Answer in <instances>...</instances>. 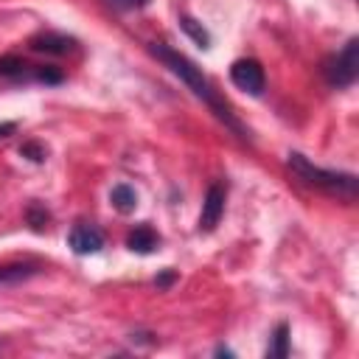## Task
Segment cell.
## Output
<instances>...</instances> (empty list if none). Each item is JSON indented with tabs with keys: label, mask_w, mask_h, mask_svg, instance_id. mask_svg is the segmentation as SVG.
Segmentation results:
<instances>
[{
	"label": "cell",
	"mask_w": 359,
	"mask_h": 359,
	"mask_svg": "<svg viewBox=\"0 0 359 359\" xmlns=\"http://www.w3.org/2000/svg\"><path fill=\"white\" fill-rule=\"evenodd\" d=\"M149 53L154 56V59H160L233 135H238L241 140H250V135H247V129H244V123L233 115V109H230V104L219 95V90L213 87V81L202 73V67H196L185 53H180V50H174V48H168V45H163V42H151L149 45Z\"/></svg>",
	"instance_id": "obj_1"
},
{
	"label": "cell",
	"mask_w": 359,
	"mask_h": 359,
	"mask_svg": "<svg viewBox=\"0 0 359 359\" xmlns=\"http://www.w3.org/2000/svg\"><path fill=\"white\" fill-rule=\"evenodd\" d=\"M289 168L292 174L309 185V188H317V191H325L331 196H339V199H348L353 202L356 196V177L348 174V171H334V168H323V165H314L306 154L300 151H292L289 154Z\"/></svg>",
	"instance_id": "obj_2"
},
{
	"label": "cell",
	"mask_w": 359,
	"mask_h": 359,
	"mask_svg": "<svg viewBox=\"0 0 359 359\" xmlns=\"http://www.w3.org/2000/svg\"><path fill=\"white\" fill-rule=\"evenodd\" d=\"M0 79H11V81H39V84H62L65 73L48 65H34L25 62L14 53L0 56Z\"/></svg>",
	"instance_id": "obj_3"
},
{
	"label": "cell",
	"mask_w": 359,
	"mask_h": 359,
	"mask_svg": "<svg viewBox=\"0 0 359 359\" xmlns=\"http://www.w3.org/2000/svg\"><path fill=\"white\" fill-rule=\"evenodd\" d=\"M356 48H359V42L356 39H348L339 53H334L331 59H325L323 76H325L328 87L345 90V87H351L356 81V67H359L356 65Z\"/></svg>",
	"instance_id": "obj_4"
},
{
	"label": "cell",
	"mask_w": 359,
	"mask_h": 359,
	"mask_svg": "<svg viewBox=\"0 0 359 359\" xmlns=\"http://www.w3.org/2000/svg\"><path fill=\"white\" fill-rule=\"evenodd\" d=\"M230 81H233L238 90L250 93V95H261V93H264V84H266L264 67H261L255 59H236V62L230 65Z\"/></svg>",
	"instance_id": "obj_5"
},
{
	"label": "cell",
	"mask_w": 359,
	"mask_h": 359,
	"mask_svg": "<svg viewBox=\"0 0 359 359\" xmlns=\"http://www.w3.org/2000/svg\"><path fill=\"white\" fill-rule=\"evenodd\" d=\"M76 39L62 34V31H39L28 39V48L36 50V53H48V56H65V53H73L76 50Z\"/></svg>",
	"instance_id": "obj_6"
},
{
	"label": "cell",
	"mask_w": 359,
	"mask_h": 359,
	"mask_svg": "<svg viewBox=\"0 0 359 359\" xmlns=\"http://www.w3.org/2000/svg\"><path fill=\"white\" fill-rule=\"evenodd\" d=\"M222 213H224V188L219 182H213L205 191V202H202V213H199V233H210L219 224Z\"/></svg>",
	"instance_id": "obj_7"
},
{
	"label": "cell",
	"mask_w": 359,
	"mask_h": 359,
	"mask_svg": "<svg viewBox=\"0 0 359 359\" xmlns=\"http://www.w3.org/2000/svg\"><path fill=\"white\" fill-rule=\"evenodd\" d=\"M67 244L76 255H95L104 247V233L95 224H76L67 236Z\"/></svg>",
	"instance_id": "obj_8"
},
{
	"label": "cell",
	"mask_w": 359,
	"mask_h": 359,
	"mask_svg": "<svg viewBox=\"0 0 359 359\" xmlns=\"http://www.w3.org/2000/svg\"><path fill=\"white\" fill-rule=\"evenodd\" d=\"M126 247H129L132 252H137V255H149V252H154V250L160 247V236L154 233V227L137 224V227L126 236Z\"/></svg>",
	"instance_id": "obj_9"
},
{
	"label": "cell",
	"mask_w": 359,
	"mask_h": 359,
	"mask_svg": "<svg viewBox=\"0 0 359 359\" xmlns=\"http://www.w3.org/2000/svg\"><path fill=\"white\" fill-rule=\"evenodd\" d=\"M42 266L36 261H17V264H0V286L3 283H20L31 275H36Z\"/></svg>",
	"instance_id": "obj_10"
},
{
	"label": "cell",
	"mask_w": 359,
	"mask_h": 359,
	"mask_svg": "<svg viewBox=\"0 0 359 359\" xmlns=\"http://www.w3.org/2000/svg\"><path fill=\"white\" fill-rule=\"evenodd\" d=\"M109 202L118 213H132L137 208V191L126 182H118L112 191H109Z\"/></svg>",
	"instance_id": "obj_11"
},
{
	"label": "cell",
	"mask_w": 359,
	"mask_h": 359,
	"mask_svg": "<svg viewBox=\"0 0 359 359\" xmlns=\"http://www.w3.org/2000/svg\"><path fill=\"white\" fill-rule=\"evenodd\" d=\"M180 28H182L202 50L210 48V34H208V28H205L199 20H194V17H188V14H180Z\"/></svg>",
	"instance_id": "obj_12"
},
{
	"label": "cell",
	"mask_w": 359,
	"mask_h": 359,
	"mask_svg": "<svg viewBox=\"0 0 359 359\" xmlns=\"http://www.w3.org/2000/svg\"><path fill=\"white\" fill-rule=\"evenodd\" d=\"M286 353H289V325L278 323L275 331H272V345L266 348V356L269 359H283Z\"/></svg>",
	"instance_id": "obj_13"
},
{
	"label": "cell",
	"mask_w": 359,
	"mask_h": 359,
	"mask_svg": "<svg viewBox=\"0 0 359 359\" xmlns=\"http://www.w3.org/2000/svg\"><path fill=\"white\" fill-rule=\"evenodd\" d=\"M48 219H50V213H48L42 205L31 202V205L25 208V222H28L34 230H45V227H48Z\"/></svg>",
	"instance_id": "obj_14"
},
{
	"label": "cell",
	"mask_w": 359,
	"mask_h": 359,
	"mask_svg": "<svg viewBox=\"0 0 359 359\" xmlns=\"http://www.w3.org/2000/svg\"><path fill=\"white\" fill-rule=\"evenodd\" d=\"M20 154H22V157H28L31 163H45L48 149H45L42 143H36V140H28V143H22V146H20Z\"/></svg>",
	"instance_id": "obj_15"
},
{
	"label": "cell",
	"mask_w": 359,
	"mask_h": 359,
	"mask_svg": "<svg viewBox=\"0 0 359 359\" xmlns=\"http://www.w3.org/2000/svg\"><path fill=\"white\" fill-rule=\"evenodd\" d=\"M107 3L118 11H132V8H143L149 0H107Z\"/></svg>",
	"instance_id": "obj_16"
},
{
	"label": "cell",
	"mask_w": 359,
	"mask_h": 359,
	"mask_svg": "<svg viewBox=\"0 0 359 359\" xmlns=\"http://www.w3.org/2000/svg\"><path fill=\"white\" fill-rule=\"evenodd\" d=\"M14 132H17V123H14V121L0 123V137H8V135H14Z\"/></svg>",
	"instance_id": "obj_17"
},
{
	"label": "cell",
	"mask_w": 359,
	"mask_h": 359,
	"mask_svg": "<svg viewBox=\"0 0 359 359\" xmlns=\"http://www.w3.org/2000/svg\"><path fill=\"white\" fill-rule=\"evenodd\" d=\"M171 280H174V272H163V275L157 278V286H160V289H165Z\"/></svg>",
	"instance_id": "obj_18"
}]
</instances>
